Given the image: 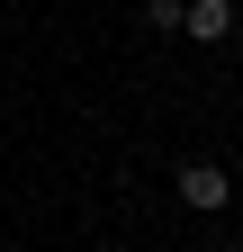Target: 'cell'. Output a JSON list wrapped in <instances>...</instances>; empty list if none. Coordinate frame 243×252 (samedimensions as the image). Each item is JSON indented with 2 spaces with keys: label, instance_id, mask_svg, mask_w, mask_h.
Listing matches in <instances>:
<instances>
[{
  "label": "cell",
  "instance_id": "obj_2",
  "mask_svg": "<svg viewBox=\"0 0 243 252\" xmlns=\"http://www.w3.org/2000/svg\"><path fill=\"white\" fill-rule=\"evenodd\" d=\"M180 27H189L198 45H225L234 36V9H225V0H180Z\"/></svg>",
  "mask_w": 243,
  "mask_h": 252
},
{
  "label": "cell",
  "instance_id": "obj_1",
  "mask_svg": "<svg viewBox=\"0 0 243 252\" xmlns=\"http://www.w3.org/2000/svg\"><path fill=\"white\" fill-rule=\"evenodd\" d=\"M234 198V180L216 171V162H180V207H198V216H216Z\"/></svg>",
  "mask_w": 243,
  "mask_h": 252
}]
</instances>
